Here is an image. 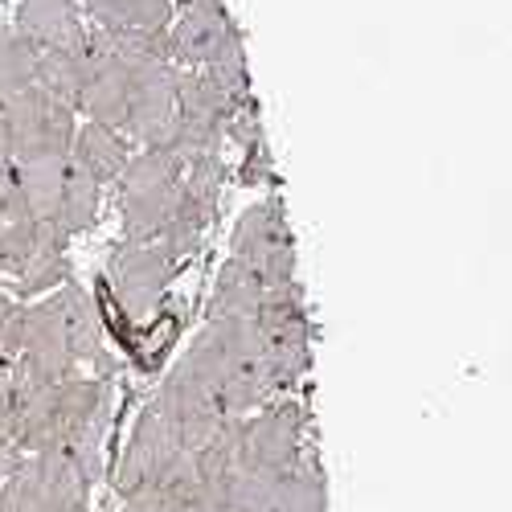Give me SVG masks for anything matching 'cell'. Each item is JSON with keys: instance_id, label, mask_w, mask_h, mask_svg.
Segmentation results:
<instances>
[{"instance_id": "cell-1", "label": "cell", "mask_w": 512, "mask_h": 512, "mask_svg": "<svg viewBox=\"0 0 512 512\" xmlns=\"http://www.w3.org/2000/svg\"><path fill=\"white\" fill-rule=\"evenodd\" d=\"M181 365L213 394L226 418H242L275 398L263 365L259 332L242 316H209L193 336Z\"/></svg>"}, {"instance_id": "cell-2", "label": "cell", "mask_w": 512, "mask_h": 512, "mask_svg": "<svg viewBox=\"0 0 512 512\" xmlns=\"http://www.w3.org/2000/svg\"><path fill=\"white\" fill-rule=\"evenodd\" d=\"M111 422V377L74 373L13 402V443L21 455L58 451Z\"/></svg>"}, {"instance_id": "cell-3", "label": "cell", "mask_w": 512, "mask_h": 512, "mask_svg": "<svg viewBox=\"0 0 512 512\" xmlns=\"http://www.w3.org/2000/svg\"><path fill=\"white\" fill-rule=\"evenodd\" d=\"M115 185L123 242H160L181 205V164L160 148H136Z\"/></svg>"}, {"instance_id": "cell-4", "label": "cell", "mask_w": 512, "mask_h": 512, "mask_svg": "<svg viewBox=\"0 0 512 512\" xmlns=\"http://www.w3.org/2000/svg\"><path fill=\"white\" fill-rule=\"evenodd\" d=\"M74 127L78 111L33 82L9 103V164L66 160L74 144Z\"/></svg>"}, {"instance_id": "cell-5", "label": "cell", "mask_w": 512, "mask_h": 512, "mask_svg": "<svg viewBox=\"0 0 512 512\" xmlns=\"http://www.w3.org/2000/svg\"><path fill=\"white\" fill-rule=\"evenodd\" d=\"M185 459H189V451L181 447V439L173 431H168L160 410L148 402L132 426V439L123 447V459H119V472H115L119 496L132 500V496L160 492L185 467Z\"/></svg>"}, {"instance_id": "cell-6", "label": "cell", "mask_w": 512, "mask_h": 512, "mask_svg": "<svg viewBox=\"0 0 512 512\" xmlns=\"http://www.w3.org/2000/svg\"><path fill=\"white\" fill-rule=\"evenodd\" d=\"M230 259L250 267L271 287H291L295 283V242L287 230V218L279 201H254L238 213L234 234H230Z\"/></svg>"}, {"instance_id": "cell-7", "label": "cell", "mask_w": 512, "mask_h": 512, "mask_svg": "<svg viewBox=\"0 0 512 512\" xmlns=\"http://www.w3.org/2000/svg\"><path fill=\"white\" fill-rule=\"evenodd\" d=\"M181 267L185 263L160 242H119L107 259V279L119 308L132 320H148Z\"/></svg>"}, {"instance_id": "cell-8", "label": "cell", "mask_w": 512, "mask_h": 512, "mask_svg": "<svg viewBox=\"0 0 512 512\" xmlns=\"http://www.w3.org/2000/svg\"><path fill=\"white\" fill-rule=\"evenodd\" d=\"M164 37H168V58H173V66L197 70L218 54L226 41H234L242 33L226 9V0H181V5H173Z\"/></svg>"}, {"instance_id": "cell-9", "label": "cell", "mask_w": 512, "mask_h": 512, "mask_svg": "<svg viewBox=\"0 0 512 512\" xmlns=\"http://www.w3.org/2000/svg\"><path fill=\"white\" fill-rule=\"evenodd\" d=\"M127 70V119H123V140L148 148L168 127L177 107V70L173 62H136Z\"/></svg>"}, {"instance_id": "cell-10", "label": "cell", "mask_w": 512, "mask_h": 512, "mask_svg": "<svg viewBox=\"0 0 512 512\" xmlns=\"http://www.w3.org/2000/svg\"><path fill=\"white\" fill-rule=\"evenodd\" d=\"M152 406L160 410V418L168 422V431H173L181 439L185 451H197L213 431H218L222 422H230L222 414V406L213 402V394L201 386V381L177 361L173 369H168L160 394L152 398Z\"/></svg>"}, {"instance_id": "cell-11", "label": "cell", "mask_w": 512, "mask_h": 512, "mask_svg": "<svg viewBox=\"0 0 512 512\" xmlns=\"http://www.w3.org/2000/svg\"><path fill=\"white\" fill-rule=\"evenodd\" d=\"M66 279H74L70 275V234L62 226H37L25 259L5 275V291L17 304H29V300L58 291Z\"/></svg>"}, {"instance_id": "cell-12", "label": "cell", "mask_w": 512, "mask_h": 512, "mask_svg": "<svg viewBox=\"0 0 512 512\" xmlns=\"http://www.w3.org/2000/svg\"><path fill=\"white\" fill-rule=\"evenodd\" d=\"M50 304L58 312V324L66 332V345L78 361V369L87 365L95 377H111L115 373V361L107 353V340H103V324H99V312L91 304V295L82 291L74 279H66L58 291H50Z\"/></svg>"}, {"instance_id": "cell-13", "label": "cell", "mask_w": 512, "mask_h": 512, "mask_svg": "<svg viewBox=\"0 0 512 512\" xmlns=\"http://www.w3.org/2000/svg\"><path fill=\"white\" fill-rule=\"evenodd\" d=\"M87 74H82V87H78V99H74V111L87 119V123H99V127H111V132L123 136V119H127V70L123 62H115L99 41L87 33Z\"/></svg>"}, {"instance_id": "cell-14", "label": "cell", "mask_w": 512, "mask_h": 512, "mask_svg": "<svg viewBox=\"0 0 512 512\" xmlns=\"http://www.w3.org/2000/svg\"><path fill=\"white\" fill-rule=\"evenodd\" d=\"M13 29L37 54L41 50H74L91 33L87 17H82V9H78V0H21Z\"/></svg>"}, {"instance_id": "cell-15", "label": "cell", "mask_w": 512, "mask_h": 512, "mask_svg": "<svg viewBox=\"0 0 512 512\" xmlns=\"http://www.w3.org/2000/svg\"><path fill=\"white\" fill-rule=\"evenodd\" d=\"M33 234H37V222L25 205L17 168L0 164V267H5V275L25 259V250L33 246Z\"/></svg>"}, {"instance_id": "cell-16", "label": "cell", "mask_w": 512, "mask_h": 512, "mask_svg": "<svg viewBox=\"0 0 512 512\" xmlns=\"http://www.w3.org/2000/svg\"><path fill=\"white\" fill-rule=\"evenodd\" d=\"M127 156H132V144H127L119 132H111V127H99V123H87V119L74 127L70 160H74L78 168H87V173H91L103 189L119 181Z\"/></svg>"}, {"instance_id": "cell-17", "label": "cell", "mask_w": 512, "mask_h": 512, "mask_svg": "<svg viewBox=\"0 0 512 512\" xmlns=\"http://www.w3.org/2000/svg\"><path fill=\"white\" fill-rule=\"evenodd\" d=\"M291 287H300V283H291ZM271 291L267 279H259L250 267H242L238 259H226L218 279H213V295H209V316H242V320H254V312L263 308V300Z\"/></svg>"}, {"instance_id": "cell-18", "label": "cell", "mask_w": 512, "mask_h": 512, "mask_svg": "<svg viewBox=\"0 0 512 512\" xmlns=\"http://www.w3.org/2000/svg\"><path fill=\"white\" fill-rule=\"evenodd\" d=\"M177 0H78L95 29H164Z\"/></svg>"}, {"instance_id": "cell-19", "label": "cell", "mask_w": 512, "mask_h": 512, "mask_svg": "<svg viewBox=\"0 0 512 512\" xmlns=\"http://www.w3.org/2000/svg\"><path fill=\"white\" fill-rule=\"evenodd\" d=\"M99 201H103V185L78 168L70 156H66V168H62V197H58V218H62V230L74 238L82 230H91L95 218H99Z\"/></svg>"}, {"instance_id": "cell-20", "label": "cell", "mask_w": 512, "mask_h": 512, "mask_svg": "<svg viewBox=\"0 0 512 512\" xmlns=\"http://www.w3.org/2000/svg\"><path fill=\"white\" fill-rule=\"evenodd\" d=\"M17 181L25 193V205L37 226H62L58 218V197H62V168L66 160H33V164H13Z\"/></svg>"}, {"instance_id": "cell-21", "label": "cell", "mask_w": 512, "mask_h": 512, "mask_svg": "<svg viewBox=\"0 0 512 512\" xmlns=\"http://www.w3.org/2000/svg\"><path fill=\"white\" fill-rule=\"evenodd\" d=\"M33 82H37V50L9 25L0 33V99L13 103Z\"/></svg>"}, {"instance_id": "cell-22", "label": "cell", "mask_w": 512, "mask_h": 512, "mask_svg": "<svg viewBox=\"0 0 512 512\" xmlns=\"http://www.w3.org/2000/svg\"><path fill=\"white\" fill-rule=\"evenodd\" d=\"M0 164H9V99H0Z\"/></svg>"}, {"instance_id": "cell-23", "label": "cell", "mask_w": 512, "mask_h": 512, "mask_svg": "<svg viewBox=\"0 0 512 512\" xmlns=\"http://www.w3.org/2000/svg\"><path fill=\"white\" fill-rule=\"evenodd\" d=\"M119 512H156V504H152V496H132V500H123Z\"/></svg>"}]
</instances>
